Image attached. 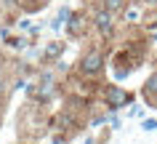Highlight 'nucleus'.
<instances>
[{"label":"nucleus","instance_id":"1","mask_svg":"<svg viewBox=\"0 0 157 144\" xmlns=\"http://www.w3.org/2000/svg\"><path fill=\"white\" fill-rule=\"evenodd\" d=\"M104 69V53L99 51V48H91V51L83 53V59H80V64H77V72L85 77H96Z\"/></svg>","mask_w":157,"mask_h":144},{"label":"nucleus","instance_id":"2","mask_svg":"<svg viewBox=\"0 0 157 144\" xmlns=\"http://www.w3.org/2000/svg\"><path fill=\"white\" fill-rule=\"evenodd\" d=\"M115 14H109L107 8H96L93 11V16H91V27L96 29V32L101 35V37H112V32H115V27H117V21H115Z\"/></svg>","mask_w":157,"mask_h":144},{"label":"nucleus","instance_id":"3","mask_svg":"<svg viewBox=\"0 0 157 144\" xmlns=\"http://www.w3.org/2000/svg\"><path fill=\"white\" fill-rule=\"evenodd\" d=\"M101 96H104V104H107L109 110H120V107H128L133 102V96L125 88H120V85H107L101 91Z\"/></svg>","mask_w":157,"mask_h":144},{"label":"nucleus","instance_id":"4","mask_svg":"<svg viewBox=\"0 0 157 144\" xmlns=\"http://www.w3.org/2000/svg\"><path fill=\"white\" fill-rule=\"evenodd\" d=\"M69 21H67V32H69V37H83L85 32V24H88V19H85L83 11H77V14H69Z\"/></svg>","mask_w":157,"mask_h":144},{"label":"nucleus","instance_id":"5","mask_svg":"<svg viewBox=\"0 0 157 144\" xmlns=\"http://www.w3.org/2000/svg\"><path fill=\"white\" fill-rule=\"evenodd\" d=\"M64 43L61 40H53V43H48L45 45V51H43V59L45 61H56V59H61V53H64Z\"/></svg>","mask_w":157,"mask_h":144},{"label":"nucleus","instance_id":"6","mask_svg":"<svg viewBox=\"0 0 157 144\" xmlns=\"http://www.w3.org/2000/svg\"><path fill=\"white\" fill-rule=\"evenodd\" d=\"M123 16H125V21H128V24H139L141 16H144V8H141L139 3H128V6H125V11H123Z\"/></svg>","mask_w":157,"mask_h":144},{"label":"nucleus","instance_id":"7","mask_svg":"<svg viewBox=\"0 0 157 144\" xmlns=\"http://www.w3.org/2000/svg\"><path fill=\"white\" fill-rule=\"evenodd\" d=\"M125 6H128V0H101V8H107L109 14H115V16L123 14Z\"/></svg>","mask_w":157,"mask_h":144},{"label":"nucleus","instance_id":"8","mask_svg":"<svg viewBox=\"0 0 157 144\" xmlns=\"http://www.w3.org/2000/svg\"><path fill=\"white\" fill-rule=\"evenodd\" d=\"M144 96L149 99V104H157V72L147 80V85H144Z\"/></svg>","mask_w":157,"mask_h":144},{"label":"nucleus","instance_id":"9","mask_svg":"<svg viewBox=\"0 0 157 144\" xmlns=\"http://www.w3.org/2000/svg\"><path fill=\"white\" fill-rule=\"evenodd\" d=\"M141 128H144V131H155V128H157V120H144V126H141Z\"/></svg>","mask_w":157,"mask_h":144},{"label":"nucleus","instance_id":"10","mask_svg":"<svg viewBox=\"0 0 157 144\" xmlns=\"http://www.w3.org/2000/svg\"><path fill=\"white\" fill-rule=\"evenodd\" d=\"M144 6H149V8H157V0H141Z\"/></svg>","mask_w":157,"mask_h":144}]
</instances>
